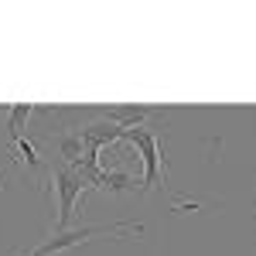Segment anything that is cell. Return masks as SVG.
Returning a JSON list of instances; mask_svg holds the SVG:
<instances>
[{
  "instance_id": "obj_4",
  "label": "cell",
  "mask_w": 256,
  "mask_h": 256,
  "mask_svg": "<svg viewBox=\"0 0 256 256\" xmlns=\"http://www.w3.org/2000/svg\"><path fill=\"white\" fill-rule=\"evenodd\" d=\"M79 140H82V147L102 150V147L123 140V130H120L116 123H110V120H99V123H86V126H79Z\"/></svg>"
},
{
  "instance_id": "obj_9",
  "label": "cell",
  "mask_w": 256,
  "mask_h": 256,
  "mask_svg": "<svg viewBox=\"0 0 256 256\" xmlns=\"http://www.w3.org/2000/svg\"><path fill=\"white\" fill-rule=\"evenodd\" d=\"M14 147H18L20 154H24L28 168H38V164H41V158H38V150H34V140H31V137H20L18 144H14Z\"/></svg>"
},
{
  "instance_id": "obj_8",
  "label": "cell",
  "mask_w": 256,
  "mask_h": 256,
  "mask_svg": "<svg viewBox=\"0 0 256 256\" xmlns=\"http://www.w3.org/2000/svg\"><path fill=\"white\" fill-rule=\"evenodd\" d=\"M82 150H86V147H82V140H79V130L58 140V154L65 158V164H76V160L82 158Z\"/></svg>"
},
{
  "instance_id": "obj_6",
  "label": "cell",
  "mask_w": 256,
  "mask_h": 256,
  "mask_svg": "<svg viewBox=\"0 0 256 256\" xmlns=\"http://www.w3.org/2000/svg\"><path fill=\"white\" fill-rule=\"evenodd\" d=\"M102 192H110V195L137 192V181L126 174V171H116V168H102Z\"/></svg>"
},
{
  "instance_id": "obj_3",
  "label": "cell",
  "mask_w": 256,
  "mask_h": 256,
  "mask_svg": "<svg viewBox=\"0 0 256 256\" xmlns=\"http://www.w3.org/2000/svg\"><path fill=\"white\" fill-rule=\"evenodd\" d=\"M52 184H55V195H58V226L55 229H68L76 202L86 195V184H82V178L76 174L72 164H55L52 168Z\"/></svg>"
},
{
  "instance_id": "obj_11",
  "label": "cell",
  "mask_w": 256,
  "mask_h": 256,
  "mask_svg": "<svg viewBox=\"0 0 256 256\" xmlns=\"http://www.w3.org/2000/svg\"><path fill=\"white\" fill-rule=\"evenodd\" d=\"M0 188H4V184H0Z\"/></svg>"
},
{
  "instance_id": "obj_1",
  "label": "cell",
  "mask_w": 256,
  "mask_h": 256,
  "mask_svg": "<svg viewBox=\"0 0 256 256\" xmlns=\"http://www.w3.org/2000/svg\"><path fill=\"white\" fill-rule=\"evenodd\" d=\"M106 232H120V236H134V232H144V226L140 222H113V226H68V229H55L52 236L41 242L38 250H31V253L24 256H62L65 250H72V246H79V242H89V239L96 236H106Z\"/></svg>"
},
{
  "instance_id": "obj_7",
  "label": "cell",
  "mask_w": 256,
  "mask_h": 256,
  "mask_svg": "<svg viewBox=\"0 0 256 256\" xmlns=\"http://www.w3.org/2000/svg\"><path fill=\"white\" fill-rule=\"evenodd\" d=\"M31 113H34L31 102H20V106H10V110H7V137H10V144H18V140L24 137V123H28Z\"/></svg>"
},
{
  "instance_id": "obj_5",
  "label": "cell",
  "mask_w": 256,
  "mask_h": 256,
  "mask_svg": "<svg viewBox=\"0 0 256 256\" xmlns=\"http://www.w3.org/2000/svg\"><path fill=\"white\" fill-rule=\"evenodd\" d=\"M99 113H102V120L116 123L120 130H137V126H144V120H150L158 110L154 106H106Z\"/></svg>"
},
{
  "instance_id": "obj_2",
  "label": "cell",
  "mask_w": 256,
  "mask_h": 256,
  "mask_svg": "<svg viewBox=\"0 0 256 256\" xmlns=\"http://www.w3.org/2000/svg\"><path fill=\"white\" fill-rule=\"evenodd\" d=\"M123 140H130L134 147H137V154L144 158V188L140 192H154L160 181V137L154 130H147V126H137V130H123Z\"/></svg>"
},
{
  "instance_id": "obj_10",
  "label": "cell",
  "mask_w": 256,
  "mask_h": 256,
  "mask_svg": "<svg viewBox=\"0 0 256 256\" xmlns=\"http://www.w3.org/2000/svg\"><path fill=\"white\" fill-rule=\"evenodd\" d=\"M253 212H256V202H253Z\"/></svg>"
}]
</instances>
